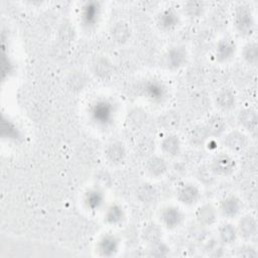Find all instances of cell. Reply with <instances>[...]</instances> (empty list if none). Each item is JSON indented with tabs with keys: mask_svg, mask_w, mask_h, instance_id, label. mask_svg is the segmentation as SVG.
Segmentation results:
<instances>
[{
	"mask_svg": "<svg viewBox=\"0 0 258 258\" xmlns=\"http://www.w3.org/2000/svg\"><path fill=\"white\" fill-rule=\"evenodd\" d=\"M116 107L109 99H98L89 108V116L92 122L100 127H107L112 124L115 118Z\"/></svg>",
	"mask_w": 258,
	"mask_h": 258,
	"instance_id": "cell-1",
	"label": "cell"
},
{
	"mask_svg": "<svg viewBox=\"0 0 258 258\" xmlns=\"http://www.w3.org/2000/svg\"><path fill=\"white\" fill-rule=\"evenodd\" d=\"M234 24L237 31L245 36L251 35L254 31L255 22L251 9L247 5H239L234 14Z\"/></svg>",
	"mask_w": 258,
	"mask_h": 258,
	"instance_id": "cell-2",
	"label": "cell"
},
{
	"mask_svg": "<svg viewBox=\"0 0 258 258\" xmlns=\"http://www.w3.org/2000/svg\"><path fill=\"white\" fill-rule=\"evenodd\" d=\"M142 95L154 104L162 103L167 96L165 85L156 79H150L143 83L141 87Z\"/></svg>",
	"mask_w": 258,
	"mask_h": 258,
	"instance_id": "cell-3",
	"label": "cell"
},
{
	"mask_svg": "<svg viewBox=\"0 0 258 258\" xmlns=\"http://www.w3.org/2000/svg\"><path fill=\"white\" fill-rule=\"evenodd\" d=\"M186 60L187 51L182 45H175L168 48L163 57L164 66L171 71L180 69L186 62Z\"/></svg>",
	"mask_w": 258,
	"mask_h": 258,
	"instance_id": "cell-4",
	"label": "cell"
},
{
	"mask_svg": "<svg viewBox=\"0 0 258 258\" xmlns=\"http://www.w3.org/2000/svg\"><path fill=\"white\" fill-rule=\"evenodd\" d=\"M235 160L226 153L217 154L211 162V170L219 176H228L235 170Z\"/></svg>",
	"mask_w": 258,
	"mask_h": 258,
	"instance_id": "cell-5",
	"label": "cell"
},
{
	"mask_svg": "<svg viewBox=\"0 0 258 258\" xmlns=\"http://www.w3.org/2000/svg\"><path fill=\"white\" fill-rule=\"evenodd\" d=\"M160 221L167 229H175L183 221L182 212L175 206H167L160 213Z\"/></svg>",
	"mask_w": 258,
	"mask_h": 258,
	"instance_id": "cell-6",
	"label": "cell"
},
{
	"mask_svg": "<svg viewBox=\"0 0 258 258\" xmlns=\"http://www.w3.org/2000/svg\"><path fill=\"white\" fill-rule=\"evenodd\" d=\"M101 15V4L96 1H90L82 7V21L87 27L94 26Z\"/></svg>",
	"mask_w": 258,
	"mask_h": 258,
	"instance_id": "cell-7",
	"label": "cell"
},
{
	"mask_svg": "<svg viewBox=\"0 0 258 258\" xmlns=\"http://www.w3.org/2000/svg\"><path fill=\"white\" fill-rule=\"evenodd\" d=\"M179 23V16L173 8H166L157 17V25L162 31H171Z\"/></svg>",
	"mask_w": 258,
	"mask_h": 258,
	"instance_id": "cell-8",
	"label": "cell"
},
{
	"mask_svg": "<svg viewBox=\"0 0 258 258\" xmlns=\"http://www.w3.org/2000/svg\"><path fill=\"white\" fill-rule=\"evenodd\" d=\"M119 238L113 234H105L101 237L98 243V251L101 256H113L119 249Z\"/></svg>",
	"mask_w": 258,
	"mask_h": 258,
	"instance_id": "cell-9",
	"label": "cell"
},
{
	"mask_svg": "<svg viewBox=\"0 0 258 258\" xmlns=\"http://www.w3.org/2000/svg\"><path fill=\"white\" fill-rule=\"evenodd\" d=\"M236 51V44L235 42L230 38H223L221 39L215 50V56L216 59L220 62H224L229 60Z\"/></svg>",
	"mask_w": 258,
	"mask_h": 258,
	"instance_id": "cell-10",
	"label": "cell"
},
{
	"mask_svg": "<svg viewBox=\"0 0 258 258\" xmlns=\"http://www.w3.org/2000/svg\"><path fill=\"white\" fill-rule=\"evenodd\" d=\"M177 199L184 205H194L200 199V190L197 185L192 183H185L179 187L177 191Z\"/></svg>",
	"mask_w": 258,
	"mask_h": 258,
	"instance_id": "cell-11",
	"label": "cell"
},
{
	"mask_svg": "<svg viewBox=\"0 0 258 258\" xmlns=\"http://www.w3.org/2000/svg\"><path fill=\"white\" fill-rule=\"evenodd\" d=\"M247 137L240 131L230 132L224 139V144L233 152H240L247 146Z\"/></svg>",
	"mask_w": 258,
	"mask_h": 258,
	"instance_id": "cell-12",
	"label": "cell"
},
{
	"mask_svg": "<svg viewBox=\"0 0 258 258\" xmlns=\"http://www.w3.org/2000/svg\"><path fill=\"white\" fill-rule=\"evenodd\" d=\"M105 155L107 159L113 164L121 163L126 156V149L122 142L114 141L108 144L105 149Z\"/></svg>",
	"mask_w": 258,
	"mask_h": 258,
	"instance_id": "cell-13",
	"label": "cell"
},
{
	"mask_svg": "<svg viewBox=\"0 0 258 258\" xmlns=\"http://www.w3.org/2000/svg\"><path fill=\"white\" fill-rule=\"evenodd\" d=\"M241 210L240 200L236 196H227L220 204L221 213L227 218H233L239 214Z\"/></svg>",
	"mask_w": 258,
	"mask_h": 258,
	"instance_id": "cell-14",
	"label": "cell"
},
{
	"mask_svg": "<svg viewBox=\"0 0 258 258\" xmlns=\"http://www.w3.org/2000/svg\"><path fill=\"white\" fill-rule=\"evenodd\" d=\"M196 218L202 226H212L217 220V211L213 205L206 204L197 210Z\"/></svg>",
	"mask_w": 258,
	"mask_h": 258,
	"instance_id": "cell-15",
	"label": "cell"
},
{
	"mask_svg": "<svg viewBox=\"0 0 258 258\" xmlns=\"http://www.w3.org/2000/svg\"><path fill=\"white\" fill-rule=\"evenodd\" d=\"M84 204L87 209L96 211L104 204V194L100 188L94 187L89 189L84 196Z\"/></svg>",
	"mask_w": 258,
	"mask_h": 258,
	"instance_id": "cell-16",
	"label": "cell"
},
{
	"mask_svg": "<svg viewBox=\"0 0 258 258\" xmlns=\"http://www.w3.org/2000/svg\"><path fill=\"white\" fill-rule=\"evenodd\" d=\"M110 33H111L112 39L119 44H123V43L127 42L130 38V34H131L129 25L123 21L116 22L111 27Z\"/></svg>",
	"mask_w": 258,
	"mask_h": 258,
	"instance_id": "cell-17",
	"label": "cell"
},
{
	"mask_svg": "<svg viewBox=\"0 0 258 258\" xmlns=\"http://www.w3.org/2000/svg\"><path fill=\"white\" fill-rule=\"evenodd\" d=\"M257 222L252 216H244L238 224L237 232L245 239H250L256 234Z\"/></svg>",
	"mask_w": 258,
	"mask_h": 258,
	"instance_id": "cell-18",
	"label": "cell"
},
{
	"mask_svg": "<svg viewBox=\"0 0 258 258\" xmlns=\"http://www.w3.org/2000/svg\"><path fill=\"white\" fill-rule=\"evenodd\" d=\"M238 121H239V124L246 130L251 132L256 131L258 118L254 110L249 108L242 110L238 115Z\"/></svg>",
	"mask_w": 258,
	"mask_h": 258,
	"instance_id": "cell-19",
	"label": "cell"
},
{
	"mask_svg": "<svg viewBox=\"0 0 258 258\" xmlns=\"http://www.w3.org/2000/svg\"><path fill=\"white\" fill-rule=\"evenodd\" d=\"M217 106L223 111H229L235 107L236 96L230 89H224L220 91L216 97Z\"/></svg>",
	"mask_w": 258,
	"mask_h": 258,
	"instance_id": "cell-20",
	"label": "cell"
},
{
	"mask_svg": "<svg viewBox=\"0 0 258 258\" xmlns=\"http://www.w3.org/2000/svg\"><path fill=\"white\" fill-rule=\"evenodd\" d=\"M147 172L153 177H160L167 169L166 161L160 156H151L146 162Z\"/></svg>",
	"mask_w": 258,
	"mask_h": 258,
	"instance_id": "cell-21",
	"label": "cell"
},
{
	"mask_svg": "<svg viewBox=\"0 0 258 258\" xmlns=\"http://www.w3.org/2000/svg\"><path fill=\"white\" fill-rule=\"evenodd\" d=\"M146 120V112L142 108H133L127 115L126 124L130 130H138Z\"/></svg>",
	"mask_w": 258,
	"mask_h": 258,
	"instance_id": "cell-22",
	"label": "cell"
},
{
	"mask_svg": "<svg viewBox=\"0 0 258 258\" xmlns=\"http://www.w3.org/2000/svg\"><path fill=\"white\" fill-rule=\"evenodd\" d=\"M160 146L165 154L169 156H176L180 151L181 143L176 135L170 134L163 138V140L160 143Z\"/></svg>",
	"mask_w": 258,
	"mask_h": 258,
	"instance_id": "cell-23",
	"label": "cell"
},
{
	"mask_svg": "<svg viewBox=\"0 0 258 258\" xmlns=\"http://www.w3.org/2000/svg\"><path fill=\"white\" fill-rule=\"evenodd\" d=\"M162 232L161 229L154 223H150L144 226L142 230V237L143 240L146 241L148 244L153 245L161 241Z\"/></svg>",
	"mask_w": 258,
	"mask_h": 258,
	"instance_id": "cell-24",
	"label": "cell"
},
{
	"mask_svg": "<svg viewBox=\"0 0 258 258\" xmlns=\"http://www.w3.org/2000/svg\"><path fill=\"white\" fill-rule=\"evenodd\" d=\"M210 137V133L206 126H197L195 127L188 135V141L192 146H203L208 138Z\"/></svg>",
	"mask_w": 258,
	"mask_h": 258,
	"instance_id": "cell-25",
	"label": "cell"
},
{
	"mask_svg": "<svg viewBox=\"0 0 258 258\" xmlns=\"http://www.w3.org/2000/svg\"><path fill=\"white\" fill-rule=\"evenodd\" d=\"M105 220L110 225H118L124 220V210L118 204H112L105 213Z\"/></svg>",
	"mask_w": 258,
	"mask_h": 258,
	"instance_id": "cell-26",
	"label": "cell"
},
{
	"mask_svg": "<svg viewBox=\"0 0 258 258\" xmlns=\"http://www.w3.org/2000/svg\"><path fill=\"white\" fill-rule=\"evenodd\" d=\"M93 71L99 78L106 79L112 74V64L106 57H98L93 64Z\"/></svg>",
	"mask_w": 258,
	"mask_h": 258,
	"instance_id": "cell-27",
	"label": "cell"
},
{
	"mask_svg": "<svg viewBox=\"0 0 258 258\" xmlns=\"http://www.w3.org/2000/svg\"><path fill=\"white\" fill-rule=\"evenodd\" d=\"M206 127L210 135L219 136L226 130L227 124L221 116H213L208 120Z\"/></svg>",
	"mask_w": 258,
	"mask_h": 258,
	"instance_id": "cell-28",
	"label": "cell"
},
{
	"mask_svg": "<svg viewBox=\"0 0 258 258\" xmlns=\"http://www.w3.org/2000/svg\"><path fill=\"white\" fill-rule=\"evenodd\" d=\"M237 229L229 223L223 224L220 229H219V235H220V239L223 243L229 245L232 244L233 242H235L236 238H237Z\"/></svg>",
	"mask_w": 258,
	"mask_h": 258,
	"instance_id": "cell-29",
	"label": "cell"
},
{
	"mask_svg": "<svg viewBox=\"0 0 258 258\" xmlns=\"http://www.w3.org/2000/svg\"><path fill=\"white\" fill-rule=\"evenodd\" d=\"M136 196L140 202L149 204L154 201V199L156 197V190L151 184L143 183L137 188Z\"/></svg>",
	"mask_w": 258,
	"mask_h": 258,
	"instance_id": "cell-30",
	"label": "cell"
},
{
	"mask_svg": "<svg viewBox=\"0 0 258 258\" xmlns=\"http://www.w3.org/2000/svg\"><path fill=\"white\" fill-rule=\"evenodd\" d=\"M87 85V78L82 72L73 73L68 79V86L73 92L82 91Z\"/></svg>",
	"mask_w": 258,
	"mask_h": 258,
	"instance_id": "cell-31",
	"label": "cell"
},
{
	"mask_svg": "<svg viewBox=\"0 0 258 258\" xmlns=\"http://www.w3.org/2000/svg\"><path fill=\"white\" fill-rule=\"evenodd\" d=\"M243 57L250 64H256L258 59V46L256 42H249L243 49Z\"/></svg>",
	"mask_w": 258,
	"mask_h": 258,
	"instance_id": "cell-32",
	"label": "cell"
},
{
	"mask_svg": "<svg viewBox=\"0 0 258 258\" xmlns=\"http://www.w3.org/2000/svg\"><path fill=\"white\" fill-rule=\"evenodd\" d=\"M184 11L189 17H199L204 12V3L200 1H189L185 3Z\"/></svg>",
	"mask_w": 258,
	"mask_h": 258,
	"instance_id": "cell-33",
	"label": "cell"
},
{
	"mask_svg": "<svg viewBox=\"0 0 258 258\" xmlns=\"http://www.w3.org/2000/svg\"><path fill=\"white\" fill-rule=\"evenodd\" d=\"M168 251H169V248L164 243H162L160 241L158 243L151 245L150 255L155 256V257H162V256H166Z\"/></svg>",
	"mask_w": 258,
	"mask_h": 258,
	"instance_id": "cell-34",
	"label": "cell"
},
{
	"mask_svg": "<svg viewBox=\"0 0 258 258\" xmlns=\"http://www.w3.org/2000/svg\"><path fill=\"white\" fill-rule=\"evenodd\" d=\"M178 116L174 112H167L162 118V125L167 129L174 128L178 125Z\"/></svg>",
	"mask_w": 258,
	"mask_h": 258,
	"instance_id": "cell-35",
	"label": "cell"
},
{
	"mask_svg": "<svg viewBox=\"0 0 258 258\" xmlns=\"http://www.w3.org/2000/svg\"><path fill=\"white\" fill-rule=\"evenodd\" d=\"M153 144L150 140L144 139L140 144H139V150L142 154H149L152 151Z\"/></svg>",
	"mask_w": 258,
	"mask_h": 258,
	"instance_id": "cell-36",
	"label": "cell"
},
{
	"mask_svg": "<svg viewBox=\"0 0 258 258\" xmlns=\"http://www.w3.org/2000/svg\"><path fill=\"white\" fill-rule=\"evenodd\" d=\"M239 255L243 256V257H256L257 253L255 251V249L251 246H244L239 250Z\"/></svg>",
	"mask_w": 258,
	"mask_h": 258,
	"instance_id": "cell-37",
	"label": "cell"
}]
</instances>
